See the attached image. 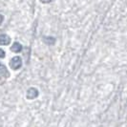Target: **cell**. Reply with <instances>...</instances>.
Wrapping results in <instances>:
<instances>
[{"label":"cell","instance_id":"1","mask_svg":"<svg viewBox=\"0 0 127 127\" xmlns=\"http://www.w3.org/2000/svg\"><path fill=\"white\" fill-rule=\"evenodd\" d=\"M10 67L14 71L19 70L22 67V58L20 57H13L10 60Z\"/></svg>","mask_w":127,"mask_h":127},{"label":"cell","instance_id":"2","mask_svg":"<svg viewBox=\"0 0 127 127\" xmlns=\"http://www.w3.org/2000/svg\"><path fill=\"white\" fill-rule=\"evenodd\" d=\"M39 95V92H38V90L36 88H34V87H31V88H29L28 91H27V93H26V96H27V98L28 99H34V98H36Z\"/></svg>","mask_w":127,"mask_h":127},{"label":"cell","instance_id":"3","mask_svg":"<svg viewBox=\"0 0 127 127\" xmlns=\"http://www.w3.org/2000/svg\"><path fill=\"white\" fill-rule=\"evenodd\" d=\"M11 41H12V39L8 34H5V33L0 34V45L7 46V45H9L11 43Z\"/></svg>","mask_w":127,"mask_h":127},{"label":"cell","instance_id":"4","mask_svg":"<svg viewBox=\"0 0 127 127\" xmlns=\"http://www.w3.org/2000/svg\"><path fill=\"white\" fill-rule=\"evenodd\" d=\"M0 76H4L5 78L10 77V72L8 71V68L1 62H0Z\"/></svg>","mask_w":127,"mask_h":127},{"label":"cell","instance_id":"5","mask_svg":"<svg viewBox=\"0 0 127 127\" xmlns=\"http://www.w3.org/2000/svg\"><path fill=\"white\" fill-rule=\"evenodd\" d=\"M22 49H23V47H22V45L20 44L19 42H14L13 45H12V47H11V51L13 52V53H20V52L22 51Z\"/></svg>","mask_w":127,"mask_h":127},{"label":"cell","instance_id":"6","mask_svg":"<svg viewBox=\"0 0 127 127\" xmlns=\"http://www.w3.org/2000/svg\"><path fill=\"white\" fill-rule=\"evenodd\" d=\"M42 40L45 44L47 45H54L56 43V38L53 37V36H43Z\"/></svg>","mask_w":127,"mask_h":127},{"label":"cell","instance_id":"7","mask_svg":"<svg viewBox=\"0 0 127 127\" xmlns=\"http://www.w3.org/2000/svg\"><path fill=\"white\" fill-rule=\"evenodd\" d=\"M6 56V54H5V51L3 50V49H0V58H4Z\"/></svg>","mask_w":127,"mask_h":127},{"label":"cell","instance_id":"8","mask_svg":"<svg viewBox=\"0 0 127 127\" xmlns=\"http://www.w3.org/2000/svg\"><path fill=\"white\" fill-rule=\"evenodd\" d=\"M53 0H40V2L41 3H43V4H48V3H51Z\"/></svg>","mask_w":127,"mask_h":127},{"label":"cell","instance_id":"9","mask_svg":"<svg viewBox=\"0 0 127 127\" xmlns=\"http://www.w3.org/2000/svg\"><path fill=\"white\" fill-rule=\"evenodd\" d=\"M3 21H4V15L0 13V25L3 23Z\"/></svg>","mask_w":127,"mask_h":127}]
</instances>
